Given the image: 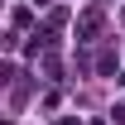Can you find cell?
<instances>
[{"instance_id": "cell-1", "label": "cell", "mask_w": 125, "mask_h": 125, "mask_svg": "<svg viewBox=\"0 0 125 125\" xmlns=\"http://www.w3.org/2000/svg\"><path fill=\"white\" fill-rule=\"evenodd\" d=\"M96 29H101V15H96V10H87V15L77 19V34H82V39H92Z\"/></svg>"}, {"instance_id": "cell-2", "label": "cell", "mask_w": 125, "mask_h": 125, "mask_svg": "<svg viewBox=\"0 0 125 125\" xmlns=\"http://www.w3.org/2000/svg\"><path fill=\"white\" fill-rule=\"evenodd\" d=\"M34 5H39V10H43V5H48V0H34Z\"/></svg>"}]
</instances>
